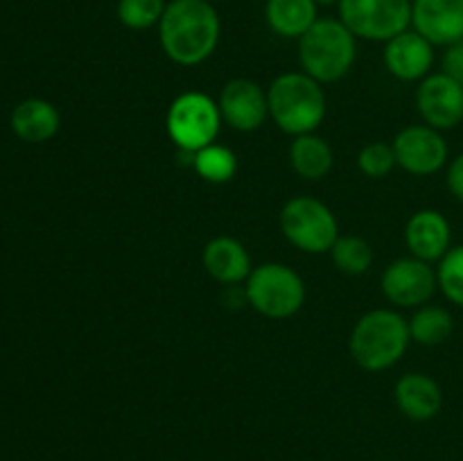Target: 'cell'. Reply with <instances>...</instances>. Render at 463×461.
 Listing matches in <instances>:
<instances>
[{"label":"cell","mask_w":463,"mask_h":461,"mask_svg":"<svg viewBox=\"0 0 463 461\" xmlns=\"http://www.w3.org/2000/svg\"><path fill=\"white\" fill-rule=\"evenodd\" d=\"M222 21L208 0H170L158 23V41L167 59L179 66H199L217 50Z\"/></svg>","instance_id":"1"},{"label":"cell","mask_w":463,"mask_h":461,"mask_svg":"<svg viewBox=\"0 0 463 461\" xmlns=\"http://www.w3.org/2000/svg\"><path fill=\"white\" fill-rule=\"evenodd\" d=\"M410 324L389 307H378L357 319L348 337V351L360 369L378 373L392 369L410 348Z\"/></svg>","instance_id":"2"},{"label":"cell","mask_w":463,"mask_h":461,"mask_svg":"<svg viewBox=\"0 0 463 461\" xmlns=\"http://www.w3.org/2000/svg\"><path fill=\"white\" fill-rule=\"evenodd\" d=\"M267 99H269V118L274 125L294 138L315 134L328 111L324 84L312 80L303 71L283 72L276 77L267 90Z\"/></svg>","instance_id":"3"},{"label":"cell","mask_w":463,"mask_h":461,"mask_svg":"<svg viewBox=\"0 0 463 461\" xmlns=\"http://www.w3.org/2000/svg\"><path fill=\"white\" fill-rule=\"evenodd\" d=\"M357 59V36L339 18H319L298 39V63L319 84H333L351 72Z\"/></svg>","instance_id":"4"},{"label":"cell","mask_w":463,"mask_h":461,"mask_svg":"<svg viewBox=\"0 0 463 461\" xmlns=\"http://www.w3.org/2000/svg\"><path fill=\"white\" fill-rule=\"evenodd\" d=\"M247 301L267 319H289L306 303V283L283 262H262L244 280Z\"/></svg>","instance_id":"5"},{"label":"cell","mask_w":463,"mask_h":461,"mask_svg":"<svg viewBox=\"0 0 463 461\" xmlns=\"http://www.w3.org/2000/svg\"><path fill=\"white\" fill-rule=\"evenodd\" d=\"M222 125L220 104L202 90H185L172 99L165 116V129L172 143L184 154H194L217 143Z\"/></svg>","instance_id":"6"},{"label":"cell","mask_w":463,"mask_h":461,"mask_svg":"<svg viewBox=\"0 0 463 461\" xmlns=\"http://www.w3.org/2000/svg\"><path fill=\"white\" fill-rule=\"evenodd\" d=\"M280 230L298 251L319 256L330 253L333 244L337 242L339 221L328 203L298 194L285 202L280 211Z\"/></svg>","instance_id":"7"},{"label":"cell","mask_w":463,"mask_h":461,"mask_svg":"<svg viewBox=\"0 0 463 461\" xmlns=\"http://www.w3.org/2000/svg\"><path fill=\"white\" fill-rule=\"evenodd\" d=\"M339 21L364 41H392L411 27V0H339Z\"/></svg>","instance_id":"8"},{"label":"cell","mask_w":463,"mask_h":461,"mask_svg":"<svg viewBox=\"0 0 463 461\" xmlns=\"http://www.w3.org/2000/svg\"><path fill=\"white\" fill-rule=\"evenodd\" d=\"M380 285H383L384 298L392 306L416 310V307L430 303V298L439 289V278L432 262L407 256L384 267Z\"/></svg>","instance_id":"9"},{"label":"cell","mask_w":463,"mask_h":461,"mask_svg":"<svg viewBox=\"0 0 463 461\" xmlns=\"http://www.w3.org/2000/svg\"><path fill=\"white\" fill-rule=\"evenodd\" d=\"M398 167L414 176H430L448 165V143L439 129L430 125H410L393 140Z\"/></svg>","instance_id":"10"},{"label":"cell","mask_w":463,"mask_h":461,"mask_svg":"<svg viewBox=\"0 0 463 461\" xmlns=\"http://www.w3.org/2000/svg\"><path fill=\"white\" fill-rule=\"evenodd\" d=\"M416 108L425 125L455 129L463 122V86L446 72H430L416 89Z\"/></svg>","instance_id":"11"},{"label":"cell","mask_w":463,"mask_h":461,"mask_svg":"<svg viewBox=\"0 0 463 461\" xmlns=\"http://www.w3.org/2000/svg\"><path fill=\"white\" fill-rule=\"evenodd\" d=\"M217 104H220L224 125L233 127L235 131H242V134L260 129L269 118L267 90L258 81L247 80V77L226 81Z\"/></svg>","instance_id":"12"},{"label":"cell","mask_w":463,"mask_h":461,"mask_svg":"<svg viewBox=\"0 0 463 461\" xmlns=\"http://www.w3.org/2000/svg\"><path fill=\"white\" fill-rule=\"evenodd\" d=\"M411 30L448 48L463 39V0H411Z\"/></svg>","instance_id":"13"},{"label":"cell","mask_w":463,"mask_h":461,"mask_svg":"<svg viewBox=\"0 0 463 461\" xmlns=\"http://www.w3.org/2000/svg\"><path fill=\"white\" fill-rule=\"evenodd\" d=\"M384 66L401 81L425 80L434 66V45L410 27L384 43Z\"/></svg>","instance_id":"14"},{"label":"cell","mask_w":463,"mask_h":461,"mask_svg":"<svg viewBox=\"0 0 463 461\" xmlns=\"http://www.w3.org/2000/svg\"><path fill=\"white\" fill-rule=\"evenodd\" d=\"M405 244L414 258L425 262H439L452 249L450 221L434 208L416 211L407 220Z\"/></svg>","instance_id":"15"},{"label":"cell","mask_w":463,"mask_h":461,"mask_svg":"<svg viewBox=\"0 0 463 461\" xmlns=\"http://www.w3.org/2000/svg\"><path fill=\"white\" fill-rule=\"evenodd\" d=\"M203 269L213 280L222 285H244L251 274V256L238 238L217 235L203 247Z\"/></svg>","instance_id":"16"},{"label":"cell","mask_w":463,"mask_h":461,"mask_svg":"<svg viewBox=\"0 0 463 461\" xmlns=\"http://www.w3.org/2000/svg\"><path fill=\"white\" fill-rule=\"evenodd\" d=\"M393 398L402 416L410 420H432L443 407V389L432 375L405 373L396 382Z\"/></svg>","instance_id":"17"},{"label":"cell","mask_w":463,"mask_h":461,"mask_svg":"<svg viewBox=\"0 0 463 461\" xmlns=\"http://www.w3.org/2000/svg\"><path fill=\"white\" fill-rule=\"evenodd\" d=\"M9 122L18 138L32 145H41L57 136L59 127H61V116H59V108L48 99L27 98L14 107Z\"/></svg>","instance_id":"18"},{"label":"cell","mask_w":463,"mask_h":461,"mask_svg":"<svg viewBox=\"0 0 463 461\" xmlns=\"http://www.w3.org/2000/svg\"><path fill=\"white\" fill-rule=\"evenodd\" d=\"M317 12L315 0H267L265 18L271 32L283 39H301L319 21Z\"/></svg>","instance_id":"19"},{"label":"cell","mask_w":463,"mask_h":461,"mask_svg":"<svg viewBox=\"0 0 463 461\" xmlns=\"http://www.w3.org/2000/svg\"><path fill=\"white\" fill-rule=\"evenodd\" d=\"M292 170L306 181H321L330 174L335 163L333 147L317 134L297 136L289 145Z\"/></svg>","instance_id":"20"},{"label":"cell","mask_w":463,"mask_h":461,"mask_svg":"<svg viewBox=\"0 0 463 461\" xmlns=\"http://www.w3.org/2000/svg\"><path fill=\"white\" fill-rule=\"evenodd\" d=\"M407 324H410L411 342L428 348L441 346L455 333V316H452V312L443 306H432V303L416 307L414 315L407 319Z\"/></svg>","instance_id":"21"},{"label":"cell","mask_w":463,"mask_h":461,"mask_svg":"<svg viewBox=\"0 0 463 461\" xmlns=\"http://www.w3.org/2000/svg\"><path fill=\"white\" fill-rule=\"evenodd\" d=\"M190 165L194 167L199 179L215 185L229 183L238 174V156H235L233 149L220 143H211L199 149V152H194L190 156Z\"/></svg>","instance_id":"22"},{"label":"cell","mask_w":463,"mask_h":461,"mask_svg":"<svg viewBox=\"0 0 463 461\" xmlns=\"http://www.w3.org/2000/svg\"><path fill=\"white\" fill-rule=\"evenodd\" d=\"M333 265L346 276H362L373 265V247L360 235H339L330 249Z\"/></svg>","instance_id":"23"},{"label":"cell","mask_w":463,"mask_h":461,"mask_svg":"<svg viewBox=\"0 0 463 461\" xmlns=\"http://www.w3.org/2000/svg\"><path fill=\"white\" fill-rule=\"evenodd\" d=\"M167 0H118V21L129 30H149L165 14Z\"/></svg>","instance_id":"24"},{"label":"cell","mask_w":463,"mask_h":461,"mask_svg":"<svg viewBox=\"0 0 463 461\" xmlns=\"http://www.w3.org/2000/svg\"><path fill=\"white\" fill-rule=\"evenodd\" d=\"M439 289L443 296L455 306L463 307V244L452 247L446 256L439 260L437 267Z\"/></svg>","instance_id":"25"},{"label":"cell","mask_w":463,"mask_h":461,"mask_svg":"<svg viewBox=\"0 0 463 461\" xmlns=\"http://www.w3.org/2000/svg\"><path fill=\"white\" fill-rule=\"evenodd\" d=\"M396 165V152H393V145L389 143L375 140V143L364 145L357 154V167L369 179H384V176L392 174Z\"/></svg>","instance_id":"26"},{"label":"cell","mask_w":463,"mask_h":461,"mask_svg":"<svg viewBox=\"0 0 463 461\" xmlns=\"http://www.w3.org/2000/svg\"><path fill=\"white\" fill-rule=\"evenodd\" d=\"M441 72L450 75L452 80H457L463 86V39L455 41L446 48L441 59Z\"/></svg>","instance_id":"27"},{"label":"cell","mask_w":463,"mask_h":461,"mask_svg":"<svg viewBox=\"0 0 463 461\" xmlns=\"http://www.w3.org/2000/svg\"><path fill=\"white\" fill-rule=\"evenodd\" d=\"M446 183H448V190L452 193V197L463 203V152L448 163Z\"/></svg>","instance_id":"28"},{"label":"cell","mask_w":463,"mask_h":461,"mask_svg":"<svg viewBox=\"0 0 463 461\" xmlns=\"http://www.w3.org/2000/svg\"><path fill=\"white\" fill-rule=\"evenodd\" d=\"M315 3L319 5V7L321 5H324V7H330V5H339V0H315Z\"/></svg>","instance_id":"29"},{"label":"cell","mask_w":463,"mask_h":461,"mask_svg":"<svg viewBox=\"0 0 463 461\" xmlns=\"http://www.w3.org/2000/svg\"><path fill=\"white\" fill-rule=\"evenodd\" d=\"M208 3H215V0H208Z\"/></svg>","instance_id":"30"},{"label":"cell","mask_w":463,"mask_h":461,"mask_svg":"<svg viewBox=\"0 0 463 461\" xmlns=\"http://www.w3.org/2000/svg\"><path fill=\"white\" fill-rule=\"evenodd\" d=\"M167 3H170V0H167Z\"/></svg>","instance_id":"31"}]
</instances>
